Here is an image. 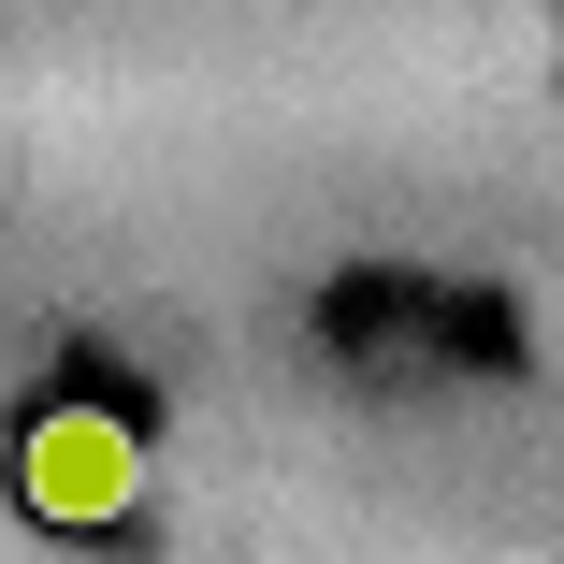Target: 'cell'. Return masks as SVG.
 <instances>
[{
  "label": "cell",
  "instance_id": "6da1fadb",
  "mask_svg": "<svg viewBox=\"0 0 564 564\" xmlns=\"http://www.w3.org/2000/svg\"><path fill=\"white\" fill-rule=\"evenodd\" d=\"M15 492H30V521H117L145 492V448L117 405H44L15 434Z\"/></svg>",
  "mask_w": 564,
  "mask_h": 564
}]
</instances>
